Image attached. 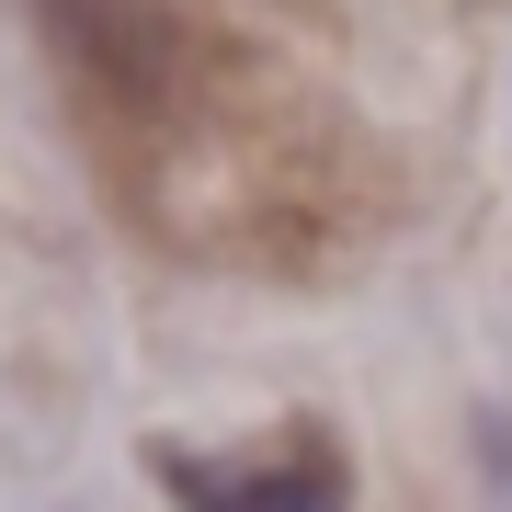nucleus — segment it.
I'll list each match as a JSON object with an SVG mask.
<instances>
[{"label": "nucleus", "mask_w": 512, "mask_h": 512, "mask_svg": "<svg viewBox=\"0 0 512 512\" xmlns=\"http://www.w3.org/2000/svg\"><path fill=\"white\" fill-rule=\"evenodd\" d=\"M183 512H342V456L330 444H285L251 467H171Z\"/></svg>", "instance_id": "f257e3e1"}]
</instances>
